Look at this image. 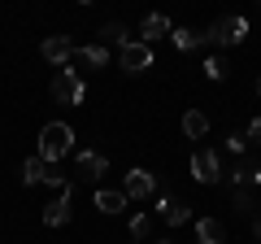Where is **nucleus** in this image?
<instances>
[{"mask_svg": "<svg viewBox=\"0 0 261 244\" xmlns=\"http://www.w3.org/2000/svg\"><path fill=\"white\" fill-rule=\"evenodd\" d=\"M70 149H74V131L65 122H48L44 131H39V157L44 161H61Z\"/></svg>", "mask_w": 261, "mask_h": 244, "instance_id": "1", "label": "nucleus"}, {"mask_svg": "<svg viewBox=\"0 0 261 244\" xmlns=\"http://www.w3.org/2000/svg\"><path fill=\"white\" fill-rule=\"evenodd\" d=\"M244 35H248V18H240V13H226V18H218L214 27L205 31V44L235 48V44H244Z\"/></svg>", "mask_w": 261, "mask_h": 244, "instance_id": "2", "label": "nucleus"}, {"mask_svg": "<svg viewBox=\"0 0 261 244\" xmlns=\"http://www.w3.org/2000/svg\"><path fill=\"white\" fill-rule=\"evenodd\" d=\"M53 96L61 105H83V96H87V87H83V79L74 75V70H57V79H53Z\"/></svg>", "mask_w": 261, "mask_h": 244, "instance_id": "3", "label": "nucleus"}, {"mask_svg": "<svg viewBox=\"0 0 261 244\" xmlns=\"http://www.w3.org/2000/svg\"><path fill=\"white\" fill-rule=\"evenodd\" d=\"M122 197L126 201H148V197H157V179H152V170H130L126 179H122Z\"/></svg>", "mask_w": 261, "mask_h": 244, "instance_id": "4", "label": "nucleus"}, {"mask_svg": "<svg viewBox=\"0 0 261 244\" xmlns=\"http://www.w3.org/2000/svg\"><path fill=\"white\" fill-rule=\"evenodd\" d=\"M192 179L196 183H218L222 179V161H218L214 149H196L192 153Z\"/></svg>", "mask_w": 261, "mask_h": 244, "instance_id": "5", "label": "nucleus"}, {"mask_svg": "<svg viewBox=\"0 0 261 244\" xmlns=\"http://www.w3.org/2000/svg\"><path fill=\"white\" fill-rule=\"evenodd\" d=\"M118 61H122V70H130V75H144V70L152 66V48H144L140 39H126V44L118 48Z\"/></svg>", "mask_w": 261, "mask_h": 244, "instance_id": "6", "label": "nucleus"}, {"mask_svg": "<svg viewBox=\"0 0 261 244\" xmlns=\"http://www.w3.org/2000/svg\"><path fill=\"white\" fill-rule=\"evenodd\" d=\"M105 61H109V53H105L100 44H92V48H74V53H70V66H65V70H74V75L83 79V75H92V70H100Z\"/></svg>", "mask_w": 261, "mask_h": 244, "instance_id": "7", "label": "nucleus"}, {"mask_svg": "<svg viewBox=\"0 0 261 244\" xmlns=\"http://www.w3.org/2000/svg\"><path fill=\"white\" fill-rule=\"evenodd\" d=\"M70 201H74V183L65 179V188L57 192V201H53V205H44V227H65V223H70V214H74Z\"/></svg>", "mask_w": 261, "mask_h": 244, "instance_id": "8", "label": "nucleus"}, {"mask_svg": "<svg viewBox=\"0 0 261 244\" xmlns=\"http://www.w3.org/2000/svg\"><path fill=\"white\" fill-rule=\"evenodd\" d=\"M105 170H109V157L96 153V149H83L74 157V175L79 179H92V183H96V179H105Z\"/></svg>", "mask_w": 261, "mask_h": 244, "instance_id": "9", "label": "nucleus"}, {"mask_svg": "<svg viewBox=\"0 0 261 244\" xmlns=\"http://www.w3.org/2000/svg\"><path fill=\"white\" fill-rule=\"evenodd\" d=\"M170 31H174V22H170L166 13H148V18L140 22V44H144V48H152L157 39H166Z\"/></svg>", "mask_w": 261, "mask_h": 244, "instance_id": "10", "label": "nucleus"}, {"mask_svg": "<svg viewBox=\"0 0 261 244\" xmlns=\"http://www.w3.org/2000/svg\"><path fill=\"white\" fill-rule=\"evenodd\" d=\"M157 218H166L170 227H183V223H192V209L178 197H157Z\"/></svg>", "mask_w": 261, "mask_h": 244, "instance_id": "11", "label": "nucleus"}, {"mask_svg": "<svg viewBox=\"0 0 261 244\" xmlns=\"http://www.w3.org/2000/svg\"><path fill=\"white\" fill-rule=\"evenodd\" d=\"M39 53H44L48 61H53V66H70V53H74V44H70L65 35H48Z\"/></svg>", "mask_w": 261, "mask_h": 244, "instance_id": "12", "label": "nucleus"}, {"mask_svg": "<svg viewBox=\"0 0 261 244\" xmlns=\"http://www.w3.org/2000/svg\"><path fill=\"white\" fill-rule=\"evenodd\" d=\"M196 244H226V227L218 218H196Z\"/></svg>", "mask_w": 261, "mask_h": 244, "instance_id": "13", "label": "nucleus"}, {"mask_svg": "<svg viewBox=\"0 0 261 244\" xmlns=\"http://www.w3.org/2000/svg\"><path fill=\"white\" fill-rule=\"evenodd\" d=\"M96 209H100V214H122V209H126V197H122V188L113 192V188H100L96 192Z\"/></svg>", "mask_w": 261, "mask_h": 244, "instance_id": "14", "label": "nucleus"}, {"mask_svg": "<svg viewBox=\"0 0 261 244\" xmlns=\"http://www.w3.org/2000/svg\"><path fill=\"white\" fill-rule=\"evenodd\" d=\"M183 135H187V140H205V135H209V118L200 109H187L183 113Z\"/></svg>", "mask_w": 261, "mask_h": 244, "instance_id": "15", "label": "nucleus"}, {"mask_svg": "<svg viewBox=\"0 0 261 244\" xmlns=\"http://www.w3.org/2000/svg\"><path fill=\"white\" fill-rule=\"evenodd\" d=\"M170 39H174V48H178V53H192V48H200V44H205V31L174 27V31H170Z\"/></svg>", "mask_w": 261, "mask_h": 244, "instance_id": "16", "label": "nucleus"}, {"mask_svg": "<svg viewBox=\"0 0 261 244\" xmlns=\"http://www.w3.org/2000/svg\"><path fill=\"white\" fill-rule=\"evenodd\" d=\"M44 179H48V161L39 157V153L22 161V183H27V188H35V183H44Z\"/></svg>", "mask_w": 261, "mask_h": 244, "instance_id": "17", "label": "nucleus"}, {"mask_svg": "<svg viewBox=\"0 0 261 244\" xmlns=\"http://www.w3.org/2000/svg\"><path fill=\"white\" fill-rule=\"evenodd\" d=\"M126 39H130V35H126V27H122V22H109V27H100L96 44H100V48H105V44H118V48H122Z\"/></svg>", "mask_w": 261, "mask_h": 244, "instance_id": "18", "label": "nucleus"}, {"mask_svg": "<svg viewBox=\"0 0 261 244\" xmlns=\"http://www.w3.org/2000/svg\"><path fill=\"white\" fill-rule=\"evenodd\" d=\"M148 231H152V218L148 214H135V218H130V235H135V240H148Z\"/></svg>", "mask_w": 261, "mask_h": 244, "instance_id": "19", "label": "nucleus"}, {"mask_svg": "<svg viewBox=\"0 0 261 244\" xmlns=\"http://www.w3.org/2000/svg\"><path fill=\"white\" fill-rule=\"evenodd\" d=\"M205 79H214V83L226 79V61H222V57H209V61H205Z\"/></svg>", "mask_w": 261, "mask_h": 244, "instance_id": "20", "label": "nucleus"}, {"mask_svg": "<svg viewBox=\"0 0 261 244\" xmlns=\"http://www.w3.org/2000/svg\"><path fill=\"white\" fill-rule=\"evenodd\" d=\"M244 144H248V135H240V131L226 135V153H235V157H244Z\"/></svg>", "mask_w": 261, "mask_h": 244, "instance_id": "21", "label": "nucleus"}, {"mask_svg": "<svg viewBox=\"0 0 261 244\" xmlns=\"http://www.w3.org/2000/svg\"><path fill=\"white\" fill-rule=\"evenodd\" d=\"M248 140H252V144H261V118H252V122H248Z\"/></svg>", "mask_w": 261, "mask_h": 244, "instance_id": "22", "label": "nucleus"}, {"mask_svg": "<svg viewBox=\"0 0 261 244\" xmlns=\"http://www.w3.org/2000/svg\"><path fill=\"white\" fill-rule=\"evenodd\" d=\"M252 231H257V240H261V209L252 214Z\"/></svg>", "mask_w": 261, "mask_h": 244, "instance_id": "23", "label": "nucleus"}, {"mask_svg": "<svg viewBox=\"0 0 261 244\" xmlns=\"http://www.w3.org/2000/svg\"><path fill=\"white\" fill-rule=\"evenodd\" d=\"M152 244H174V240H152Z\"/></svg>", "mask_w": 261, "mask_h": 244, "instance_id": "24", "label": "nucleus"}, {"mask_svg": "<svg viewBox=\"0 0 261 244\" xmlns=\"http://www.w3.org/2000/svg\"><path fill=\"white\" fill-rule=\"evenodd\" d=\"M257 96H261V79H257Z\"/></svg>", "mask_w": 261, "mask_h": 244, "instance_id": "25", "label": "nucleus"}]
</instances>
